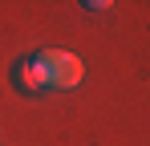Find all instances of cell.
Here are the masks:
<instances>
[{
	"label": "cell",
	"mask_w": 150,
	"mask_h": 146,
	"mask_svg": "<svg viewBox=\"0 0 150 146\" xmlns=\"http://www.w3.org/2000/svg\"><path fill=\"white\" fill-rule=\"evenodd\" d=\"M37 65H41V73H45V81L49 85H57V89H73L77 81H81V61H77L73 53H61V49H45V53H37L33 57Z\"/></svg>",
	"instance_id": "obj_1"
},
{
	"label": "cell",
	"mask_w": 150,
	"mask_h": 146,
	"mask_svg": "<svg viewBox=\"0 0 150 146\" xmlns=\"http://www.w3.org/2000/svg\"><path fill=\"white\" fill-rule=\"evenodd\" d=\"M16 85H21L25 94H41L49 81H45V73H41L37 61H21V65H16Z\"/></svg>",
	"instance_id": "obj_2"
}]
</instances>
